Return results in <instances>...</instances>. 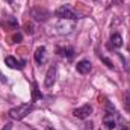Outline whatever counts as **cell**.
<instances>
[{"instance_id":"1","label":"cell","mask_w":130,"mask_h":130,"mask_svg":"<svg viewBox=\"0 0 130 130\" xmlns=\"http://www.w3.org/2000/svg\"><path fill=\"white\" fill-rule=\"evenodd\" d=\"M32 109H33V103H23L20 106L12 107L8 112V115H9L11 120H23L26 115H29V112H32Z\"/></svg>"},{"instance_id":"2","label":"cell","mask_w":130,"mask_h":130,"mask_svg":"<svg viewBox=\"0 0 130 130\" xmlns=\"http://www.w3.org/2000/svg\"><path fill=\"white\" fill-rule=\"evenodd\" d=\"M55 15L61 20H79L80 15L70 6V5H62L55 11Z\"/></svg>"},{"instance_id":"3","label":"cell","mask_w":130,"mask_h":130,"mask_svg":"<svg viewBox=\"0 0 130 130\" xmlns=\"http://www.w3.org/2000/svg\"><path fill=\"white\" fill-rule=\"evenodd\" d=\"M117 118H118V115H117V112H115V109L107 103V107H106V113H104V117H103V123H104V126H106V129L112 130L117 127Z\"/></svg>"},{"instance_id":"4","label":"cell","mask_w":130,"mask_h":130,"mask_svg":"<svg viewBox=\"0 0 130 130\" xmlns=\"http://www.w3.org/2000/svg\"><path fill=\"white\" fill-rule=\"evenodd\" d=\"M56 76H58V68H56V65H52V67L47 70V74H45V79H44L45 88H52V86L55 85Z\"/></svg>"},{"instance_id":"5","label":"cell","mask_w":130,"mask_h":130,"mask_svg":"<svg viewBox=\"0 0 130 130\" xmlns=\"http://www.w3.org/2000/svg\"><path fill=\"white\" fill-rule=\"evenodd\" d=\"M91 113H92V106H89V104L80 106V107L74 109V112H73V115L76 118H79V120H86Z\"/></svg>"},{"instance_id":"6","label":"cell","mask_w":130,"mask_h":130,"mask_svg":"<svg viewBox=\"0 0 130 130\" xmlns=\"http://www.w3.org/2000/svg\"><path fill=\"white\" fill-rule=\"evenodd\" d=\"M33 58H35V62H36L38 65H44L45 64V62H47V50H45V47H44V45L38 47V48L35 50Z\"/></svg>"},{"instance_id":"7","label":"cell","mask_w":130,"mask_h":130,"mask_svg":"<svg viewBox=\"0 0 130 130\" xmlns=\"http://www.w3.org/2000/svg\"><path fill=\"white\" fill-rule=\"evenodd\" d=\"M76 70H77L80 74H88V73H91V70H92V64H91L88 59H82V61L77 62Z\"/></svg>"},{"instance_id":"8","label":"cell","mask_w":130,"mask_h":130,"mask_svg":"<svg viewBox=\"0 0 130 130\" xmlns=\"http://www.w3.org/2000/svg\"><path fill=\"white\" fill-rule=\"evenodd\" d=\"M5 64L8 65L9 68H12V70H21L24 67V61H18L14 56H6L5 58Z\"/></svg>"},{"instance_id":"9","label":"cell","mask_w":130,"mask_h":130,"mask_svg":"<svg viewBox=\"0 0 130 130\" xmlns=\"http://www.w3.org/2000/svg\"><path fill=\"white\" fill-rule=\"evenodd\" d=\"M2 24L5 26V27H8V29H18V23H17V20L14 18V17H6L3 21H2Z\"/></svg>"},{"instance_id":"10","label":"cell","mask_w":130,"mask_h":130,"mask_svg":"<svg viewBox=\"0 0 130 130\" xmlns=\"http://www.w3.org/2000/svg\"><path fill=\"white\" fill-rule=\"evenodd\" d=\"M110 44H112L115 48H120V47L123 45V38H121V35H120V33H113V35L110 36Z\"/></svg>"},{"instance_id":"11","label":"cell","mask_w":130,"mask_h":130,"mask_svg":"<svg viewBox=\"0 0 130 130\" xmlns=\"http://www.w3.org/2000/svg\"><path fill=\"white\" fill-rule=\"evenodd\" d=\"M58 52H59V55L65 56L67 59H73V58H74V50H73L71 47H65V48H58Z\"/></svg>"},{"instance_id":"12","label":"cell","mask_w":130,"mask_h":130,"mask_svg":"<svg viewBox=\"0 0 130 130\" xmlns=\"http://www.w3.org/2000/svg\"><path fill=\"white\" fill-rule=\"evenodd\" d=\"M36 98H42V94L38 92V86L36 83H33V89H32V101H35Z\"/></svg>"},{"instance_id":"13","label":"cell","mask_w":130,"mask_h":130,"mask_svg":"<svg viewBox=\"0 0 130 130\" xmlns=\"http://www.w3.org/2000/svg\"><path fill=\"white\" fill-rule=\"evenodd\" d=\"M98 56H100V59H101V61H103V62H104V64L107 65V67H109V68H113V62H112V61H110V59H107V58H106V56H101V55H98Z\"/></svg>"},{"instance_id":"14","label":"cell","mask_w":130,"mask_h":130,"mask_svg":"<svg viewBox=\"0 0 130 130\" xmlns=\"http://www.w3.org/2000/svg\"><path fill=\"white\" fill-rule=\"evenodd\" d=\"M20 41H21V35L18 33V35H15V36H14V42H20Z\"/></svg>"},{"instance_id":"15","label":"cell","mask_w":130,"mask_h":130,"mask_svg":"<svg viewBox=\"0 0 130 130\" xmlns=\"http://www.w3.org/2000/svg\"><path fill=\"white\" fill-rule=\"evenodd\" d=\"M11 129H12V124H6L5 129H2V130H11Z\"/></svg>"},{"instance_id":"16","label":"cell","mask_w":130,"mask_h":130,"mask_svg":"<svg viewBox=\"0 0 130 130\" xmlns=\"http://www.w3.org/2000/svg\"><path fill=\"white\" fill-rule=\"evenodd\" d=\"M5 2H8V3H9V5H14V3H15V2H14V0H5Z\"/></svg>"},{"instance_id":"17","label":"cell","mask_w":130,"mask_h":130,"mask_svg":"<svg viewBox=\"0 0 130 130\" xmlns=\"http://www.w3.org/2000/svg\"><path fill=\"white\" fill-rule=\"evenodd\" d=\"M112 2H113L115 5H118V3H121V0H112Z\"/></svg>"},{"instance_id":"18","label":"cell","mask_w":130,"mask_h":130,"mask_svg":"<svg viewBox=\"0 0 130 130\" xmlns=\"http://www.w3.org/2000/svg\"><path fill=\"white\" fill-rule=\"evenodd\" d=\"M47 130H56V129H52V127H48V129H47Z\"/></svg>"}]
</instances>
